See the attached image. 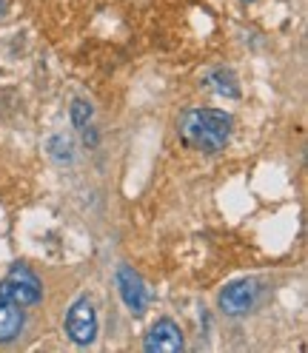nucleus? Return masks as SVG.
<instances>
[{"instance_id": "f257e3e1", "label": "nucleus", "mask_w": 308, "mask_h": 353, "mask_svg": "<svg viewBox=\"0 0 308 353\" xmlns=\"http://www.w3.org/2000/svg\"><path fill=\"white\" fill-rule=\"evenodd\" d=\"M177 131L194 151L217 154L231 137V117L217 108H189L177 120Z\"/></svg>"}, {"instance_id": "f03ea898", "label": "nucleus", "mask_w": 308, "mask_h": 353, "mask_svg": "<svg viewBox=\"0 0 308 353\" xmlns=\"http://www.w3.org/2000/svg\"><path fill=\"white\" fill-rule=\"evenodd\" d=\"M40 296H43L40 279L26 268V265H15V268L0 279V299H6V302L29 307V305H37Z\"/></svg>"}, {"instance_id": "7ed1b4c3", "label": "nucleus", "mask_w": 308, "mask_h": 353, "mask_svg": "<svg viewBox=\"0 0 308 353\" xmlns=\"http://www.w3.org/2000/svg\"><path fill=\"white\" fill-rule=\"evenodd\" d=\"M66 334L75 345H92L97 336V314L92 299H77L69 307V316H66Z\"/></svg>"}, {"instance_id": "20e7f679", "label": "nucleus", "mask_w": 308, "mask_h": 353, "mask_svg": "<svg viewBox=\"0 0 308 353\" xmlns=\"http://www.w3.org/2000/svg\"><path fill=\"white\" fill-rule=\"evenodd\" d=\"M257 296H260L257 279H237V282L226 285L223 294H220V307H223L229 316H243L257 305Z\"/></svg>"}, {"instance_id": "39448f33", "label": "nucleus", "mask_w": 308, "mask_h": 353, "mask_svg": "<svg viewBox=\"0 0 308 353\" xmlns=\"http://www.w3.org/2000/svg\"><path fill=\"white\" fill-rule=\"evenodd\" d=\"M186 347L183 330L171 319H157L146 334V350L148 353H180Z\"/></svg>"}, {"instance_id": "423d86ee", "label": "nucleus", "mask_w": 308, "mask_h": 353, "mask_svg": "<svg viewBox=\"0 0 308 353\" xmlns=\"http://www.w3.org/2000/svg\"><path fill=\"white\" fill-rule=\"evenodd\" d=\"M117 288H120V296L126 302V307L135 316H140L146 311V285L140 279V274L128 265H120L117 268Z\"/></svg>"}, {"instance_id": "0eeeda50", "label": "nucleus", "mask_w": 308, "mask_h": 353, "mask_svg": "<svg viewBox=\"0 0 308 353\" xmlns=\"http://www.w3.org/2000/svg\"><path fill=\"white\" fill-rule=\"evenodd\" d=\"M23 307L15 305V302H6L0 299V342H12L17 339V334L23 330Z\"/></svg>"}, {"instance_id": "6e6552de", "label": "nucleus", "mask_w": 308, "mask_h": 353, "mask_svg": "<svg viewBox=\"0 0 308 353\" xmlns=\"http://www.w3.org/2000/svg\"><path fill=\"white\" fill-rule=\"evenodd\" d=\"M72 123H75V128H89V123H92V105L86 103V100H75L72 103Z\"/></svg>"}, {"instance_id": "1a4fd4ad", "label": "nucleus", "mask_w": 308, "mask_h": 353, "mask_svg": "<svg viewBox=\"0 0 308 353\" xmlns=\"http://www.w3.org/2000/svg\"><path fill=\"white\" fill-rule=\"evenodd\" d=\"M49 148H52V154H55V160H66V163L72 160V143L66 140V137H55V140L49 143Z\"/></svg>"}, {"instance_id": "9d476101", "label": "nucleus", "mask_w": 308, "mask_h": 353, "mask_svg": "<svg viewBox=\"0 0 308 353\" xmlns=\"http://www.w3.org/2000/svg\"><path fill=\"white\" fill-rule=\"evenodd\" d=\"M0 14H3V0H0Z\"/></svg>"}]
</instances>
